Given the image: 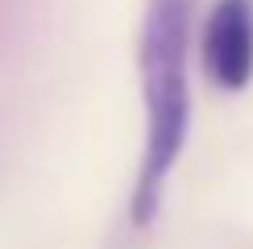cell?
I'll use <instances>...</instances> for the list:
<instances>
[{"label": "cell", "mask_w": 253, "mask_h": 249, "mask_svg": "<svg viewBox=\"0 0 253 249\" xmlns=\"http://www.w3.org/2000/svg\"><path fill=\"white\" fill-rule=\"evenodd\" d=\"M191 0H150L141 21V100H145V145L141 166L129 195V220L133 228L154 224L162 208L166 183H170L191 129Z\"/></svg>", "instance_id": "6da1fadb"}, {"label": "cell", "mask_w": 253, "mask_h": 249, "mask_svg": "<svg viewBox=\"0 0 253 249\" xmlns=\"http://www.w3.org/2000/svg\"><path fill=\"white\" fill-rule=\"evenodd\" d=\"M204 71L220 91L253 79V0H216L204 25Z\"/></svg>", "instance_id": "7a4b0ae2"}]
</instances>
